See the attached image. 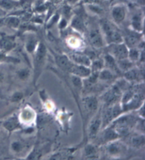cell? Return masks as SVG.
Returning a JSON list of instances; mask_svg holds the SVG:
<instances>
[{"instance_id":"18","label":"cell","mask_w":145,"mask_h":160,"mask_svg":"<svg viewBox=\"0 0 145 160\" xmlns=\"http://www.w3.org/2000/svg\"><path fill=\"white\" fill-rule=\"evenodd\" d=\"M72 26L79 31L82 32L84 30V23L82 18L79 16H75L72 21Z\"/></svg>"},{"instance_id":"16","label":"cell","mask_w":145,"mask_h":160,"mask_svg":"<svg viewBox=\"0 0 145 160\" xmlns=\"http://www.w3.org/2000/svg\"><path fill=\"white\" fill-rule=\"evenodd\" d=\"M101 125V121L99 118H96L91 122L90 125V128H89V135L91 137H94L97 133L99 132V130Z\"/></svg>"},{"instance_id":"21","label":"cell","mask_w":145,"mask_h":160,"mask_svg":"<svg viewBox=\"0 0 145 160\" xmlns=\"http://www.w3.org/2000/svg\"><path fill=\"white\" fill-rule=\"evenodd\" d=\"M118 67L119 68V69L121 70H123V71H128L130 68H132V63L131 61L127 60V59H121V60H118Z\"/></svg>"},{"instance_id":"14","label":"cell","mask_w":145,"mask_h":160,"mask_svg":"<svg viewBox=\"0 0 145 160\" xmlns=\"http://www.w3.org/2000/svg\"><path fill=\"white\" fill-rule=\"evenodd\" d=\"M105 62L107 67L110 68L111 70L116 71V72L117 71L119 72L120 69L118 67V65H117L115 58L113 56H111L110 54H107L106 56L105 57Z\"/></svg>"},{"instance_id":"37","label":"cell","mask_w":145,"mask_h":160,"mask_svg":"<svg viewBox=\"0 0 145 160\" xmlns=\"http://www.w3.org/2000/svg\"><path fill=\"white\" fill-rule=\"evenodd\" d=\"M4 10H3V9H2L1 8H0V18L2 17V16H4Z\"/></svg>"},{"instance_id":"27","label":"cell","mask_w":145,"mask_h":160,"mask_svg":"<svg viewBox=\"0 0 145 160\" xmlns=\"http://www.w3.org/2000/svg\"><path fill=\"white\" fill-rule=\"evenodd\" d=\"M6 23L9 27L16 28H18L19 24H20V20L17 17L12 16V17H9L7 19Z\"/></svg>"},{"instance_id":"12","label":"cell","mask_w":145,"mask_h":160,"mask_svg":"<svg viewBox=\"0 0 145 160\" xmlns=\"http://www.w3.org/2000/svg\"><path fill=\"white\" fill-rule=\"evenodd\" d=\"M125 42L127 46L130 48H135L136 46L140 44V36L136 32H131L125 38Z\"/></svg>"},{"instance_id":"7","label":"cell","mask_w":145,"mask_h":160,"mask_svg":"<svg viewBox=\"0 0 145 160\" xmlns=\"http://www.w3.org/2000/svg\"><path fill=\"white\" fill-rule=\"evenodd\" d=\"M126 16V10L123 6L118 5L113 8L112 9V16L114 21L117 23H121L124 21Z\"/></svg>"},{"instance_id":"25","label":"cell","mask_w":145,"mask_h":160,"mask_svg":"<svg viewBox=\"0 0 145 160\" xmlns=\"http://www.w3.org/2000/svg\"><path fill=\"white\" fill-rule=\"evenodd\" d=\"M132 144L135 147H142L144 145V136H136L132 138Z\"/></svg>"},{"instance_id":"36","label":"cell","mask_w":145,"mask_h":160,"mask_svg":"<svg viewBox=\"0 0 145 160\" xmlns=\"http://www.w3.org/2000/svg\"><path fill=\"white\" fill-rule=\"evenodd\" d=\"M67 25V21L65 20H62V21L60 22V28H64Z\"/></svg>"},{"instance_id":"4","label":"cell","mask_w":145,"mask_h":160,"mask_svg":"<svg viewBox=\"0 0 145 160\" xmlns=\"http://www.w3.org/2000/svg\"><path fill=\"white\" fill-rule=\"evenodd\" d=\"M121 89L120 88L116 85L114 86L112 89H110L109 91L105 94L104 95V101L108 105H113V104H115L117 101L119 100L121 98Z\"/></svg>"},{"instance_id":"35","label":"cell","mask_w":145,"mask_h":160,"mask_svg":"<svg viewBox=\"0 0 145 160\" xmlns=\"http://www.w3.org/2000/svg\"><path fill=\"white\" fill-rule=\"evenodd\" d=\"M83 3L89 4H96L99 2V0H82Z\"/></svg>"},{"instance_id":"17","label":"cell","mask_w":145,"mask_h":160,"mask_svg":"<svg viewBox=\"0 0 145 160\" xmlns=\"http://www.w3.org/2000/svg\"><path fill=\"white\" fill-rule=\"evenodd\" d=\"M19 126V123L17 118H11L4 123V127L8 131H13L16 129Z\"/></svg>"},{"instance_id":"19","label":"cell","mask_w":145,"mask_h":160,"mask_svg":"<svg viewBox=\"0 0 145 160\" xmlns=\"http://www.w3.org/2000/svg\"><path fill=\"white\" fill-rule=\"evenodd\" d=\"M118 138V133L113 128H108L104 133V139L106 141H111Z\"/></svg>"},{"instance_id":"6","label":"cell","mask_w":145,"mask_h":160,"mask_svg":"<svg viewBox=\"0 0 145 160\" xmlns=\"http://www.w3.org/2000/svg\"><path fill=\"white\" fill-rule=\"evenodd\" d=\"M89 39L94 48H101L104 46L102 35L98 29H93L91 30L89 35Z\"/></svg>"},{"instance_id":"5","label":"cell","mask_w":145,"mask_h":160,"mask_svg":"<svg viewBox=\"0 0 145 160\" xmlns=\"http://www.w3.org/2000/svg\"><path fill=\"white\" fill-rule=\"evenodd\" d=\"M69 72L72 73L73 75L77 76L78 77L82 78H87L91 75V71L88 67H85V66L76 64V63H73L72 67L69 70Z\"/></svg>"},{"instance_id":"15","label":"cell","mask_w":145,"mask_h":160,"mask_svg":"<svg viewBox=\"0 0 145 160\" xmlns=\"http://www.w3.org/2000/svg\"><path fill=\"white\" fill-rule=\"evenodd\" d=\"M19 5V2L13 0H0V8L3 10H12Z\"/></svg>"},{"instance_id":"33","label":"cell","mask_w":145,"mask_h":160,"mask_svg":"<svg viewBox=\"0 0 145 160\" xmlns=\"http://www.w3.org/2000/svg\"><path fill=\"white\" fill-rule=\"evenodd\" d=\"M23 97H24L23 93L20 92H16L12 95V100L13 102H17L21 100Z\"/></svg>"},{"instance_id":"23","label":"cell","mask_w":145,"mask_h":160,"mask_svg":"<svg viewBox=\"0 0 145 160\" xmlns=\"http://www.w3.org/2000/svg\"><path fill=\"white\" fill-rule=\"evenodd\" d=\"M108 151L112 155H115L121 152L122 151V145H120L119 143L113 142L108 145Z\"/></svg>"},{"instance_id":"38","label":"cell","mask_w":145,"mask_h":160,"mask_svg":"<svg viewBox=\"0 0 145 160\" xmlns=\"http://www.w3.org/2000/svg\"><path fill=\"white\" fill-rule=\"evenodd\" d=\"M51 1L52 2H53V3H55V4H57L59 3V2H60L62 0H51Z\"/></svg>"},{"instance_id":"9","label":"cell","mask_w":145,"mask_h":160,"mask_svg":"<svg viewBox=\"0 0 145 160\" xmlns=\"http://www.w3.org/2000/svg\"><path fill=\"white\" fill-rule=\"evenodd\" d=\"M71 60L74 62L76 64L85 66V67H89L91 64V60L86 55L81 54H72L70 56Z\"/></svg>"},{"instance_id":"1","label":"cell","mask_w":145,"mask_h":160,"mask_svg":"<svg viewBox=\"0 0 145 160\" xmlns=\"http://www.w3.org/2000/svg\"><path fill=\"white\" fill-rule=\"evenodd\" d=\"M101 26L108 43L117 44L122 42V38L121 33L114 28L110 23L107 21H103L101 22Z\"/></svg>"},{"instance_id":"10","label":"cell","mask_w":145,"mask_h":160,"mask_svg":"<svg viewBox=\"0 0 145 160\" xmlns=\"http://www.w3.org/2000/svg\"><path fill=\"white\" fill-rule=\"evenodd\" d=\"M16 46L14 39L10 37H4L0 40V49L4 52L12 50Z\"/></svg>"},{"instance_id":"28","label":"cell","mask_w":145,"mask_h":160,"mask_svg":"<svg viewBox=\"0 0 145 160\" xmlns=\"http://www.w3.org/2000/svg\"><path fill=\"white\" fill-rule=\"evenodd\" d=\"M72 82L73 83L74 86L77 88V89L81 90L83 87V82L81 79L80 77H78L77 76H73L72 77Z\"/></svg>"},{"instance_id":"30","label":"cell","mask_w":145,"mask_h":160,"mask_svg":"<svg viewBox=\"0 0 145 160\" xmlns=\"http://www.w3.org/2000/svg\"><path fill=\"white\" fill-rule=\"evenodd\" d=\"M30 76V71L27 68H23L18 71L19 78L21 80H26L29 78Z\"/></svg>"},{"instance_id":"41","label":"cell","mask_w":145,"mask_h":160,"mask_svg":"<svg viewBox=\"0 0 145 160\" xmlns=\"http://www.w3.org/2000/svg\"><path fill=\"white\" fill-rule=\"evenodd\" d=\"M77 1L78 0H68V2L71 4H74V3H75V2H77Z\"/></svg>"},{"instance_id":"39","label":"cell","mask_w":145,"mask_h":160,"mask_svg":"<svg viewBox=\"0 0 145 160\" xmlns=\"http://www.w3.org/2000/svg\"><path fill=\"white\" fill-rule=\"evenodd\" d=\"M136 1L139 4H144V0H136Z\"/></svg>"},{"instance_id":"20","label":"cell","mask_w":145,"mask_h":160,"mask_svg":"<svg viewBox=\"0 0 145 160\" xmlns=\"http://www.w3.org/2000/svg\"><path fill=\"white\" fill-rule=\"evenodd\" d=\"M132 25L133 28L137 31H141L142 30V21L140 14H135L132 17Z\"/></svg>"},{"instance_id":"24","label":"cell","mask_w":145,"mask_h":160,"mask_svg":"<svg viewBox=\"0 0 145 160\" xmlns=\"http://www.w3.org/2000/svg\"><path fill=\"white\" fill-rule=\"evenodd\" d=\"M139 75V73L138 71H137L136 69H133V68H130V69L127 71L126 73H125V77L128 81H132L137 79Z\"/></svg>"},{"instance_id":"34","label":"cell","mask_w":145,"mask_h":160,"mask_svg":"<svg viewBox=\"0 0 145 160\" xmlns=\"http://www.w3.org/2000/svg\"><path fill=\"white\" fill-rule=\"evenodd\" d=\"M12 148L13 151L17 152H18L21 151V148H22V145L21 144V142L16 141V142H14L12 143Z\"/></svg>"},{"instance_id":"11","label":"cell","mask_w":145,"mask_h":160,"mask_svg":"<svg viewBox=\"0 0 145 160\" xmlns=\"http://www.w3.org/2000/svg\"><path fill=\"white\" fill-rule=\"evenodd\" d=\"M56 62L60 68L67 71H69L72 64H73L72 61L67 57L65 56V55H61V56L57 57Z\"/></svg>"},{"instance_id":"31","label":"cell","mask_w":145,"mask_h":160,"mask_svg":"<svg viewBox=\"0 0 145 160\" xmlns=\"http://www.w3.org/2000/svg\"><path fill=\"white\" fill-rule=\"evenodd\" d=\"M104 61L101 60V59H99V60H96L95 62L92 63V68H93V69L96 71H98L99 70L101 69L102 67H104Z\"/></svg>"},{"instance_id":"13","label":"cell","mask_w":145,"mask_h":160,"mask_svg":"<svg viewBox=\"0 0 145 160\" xmlns=\"http://www.w3.org/2000/svg\"><path fill=\"white\" fill-rule=\"evenodd\" d=\"M46 54V48L43 43H40L37 48L35 54V63L36 67H40L43 63V61Z\"/></svg>"},{"instance_id":"26","label":"cell","mask_w":145,"mask_h":160,"mask_svg":"<svg viewBox=\"0 0 145 160\" xmlns=\"http://www.w3.org/2000/svg\"><path fill=\"white\" fill-rule=\"evenodd\" d=\"M128 57L130 58V61L135 62V61H137L140 58V53L137 49L131 48L128 51Z\"/></svg>"},{"instance_id":"2","label":"cell","mask_w":145,"mask_h":160,"mask_svg":"<svg viewBox=\"0 0 145 160\" xmlns=\"http://www.w3.org/2000/svg\"><path fill=\"white\" fill-rule=\"evenodd\" d=\"M128 49L126 45L121 43L111 44L109 48L110 55L115 59L121 60L127 59L128 57Z\"/></svg>"},{"instance_id":"22","label":"cell","mask_w":145,"mask_h":160,"mask_svg":"<svg viewBox=\"0 0 145 160\" xmlns=\"http://www.w3.org/2000/svg\"><path fill=\"white\" fill-rule=\"evenodd\" d=\"M114 78L113 73L112 71H110L108 69H104L101 71V72L99 73V78L101 81H111Z\"/></svg>"},{"instance_id":"32","label":"cell","mask_w":145,"mask_h":160,"mask_svg":"<svg viewBox=\"0 0 145 160\" xmlns=\"http://www.w3.org/2000/svg\"><path fill=\"white\" fill-rule=\"evenodd\" d=\"M36 47V41L33 39H30L26 44V49L29 52H32Z\"/></svg>"},{"instance_id":"29","label":"cell","mask_w":145,"mask_h":160,"mask_svg":"<svg viewBox=\"0 0 145 160\" xmlns=\"http://www.w3.org/2000/svg\"><path fill=\"white\" fill-rule=\"evenodd\" d=\"M85 153L87 157H93L96 154V149L94 145H88L85 148Z\"/></svg>"},{"instance_id":"8","label":"cell","mask_w":145,"mask_h":160,"mask_svg":"<svg viewBox=\"0 0 145 160\" xmlns=\"http://www.w3.org/2000/svg\"><path fill=\"white\" fill-rule=\"evenodd\" d=\"M83 104H84L86 109L89 112L94 113L98 109V100H97L96 97H94V96H90V97L84 98L83 100Z\"/></svg>"},{"instance_id":"3","label":"cell","mask_w":145,"mask_h":160,"mask_svg":"<svg viewBox=\"0 0 145 160\" xmlns=\"http://www.w3.org/2000/svg\"><path fill=\"white\" fill-rule=\"evenodd\" d=\"M122 112L121 106L119 104H115L114 106H111L109 108H108L104 114L103 117V125L105 127L109 124L114 118H115L121 114Z\"/></svg>"},{"instance_id":"40","label":"cell","mask_w":145,"mask_h":160,"mask_svg":"<svg viewBox=\"0 0 145 160\" xmlns=\"http://www.w3.org/2000/svg\"><path fill=\"white\" fill-rule=\"evenodd\" d=\"M3 79H4V76L2 75L1 73H0V82H2V81H3Z\"/></svg>"}]
</instances>
